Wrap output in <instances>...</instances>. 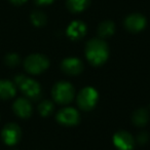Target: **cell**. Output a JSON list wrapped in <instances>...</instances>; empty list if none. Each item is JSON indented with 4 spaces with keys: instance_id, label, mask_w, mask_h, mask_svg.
<instances>
[{
    "instance_id": "cell-1",
    "label": "cell",
    "mask_w": 150,
    "mask_h": 150,
    "mask_svg": "<svg viewBox=\"0 0 150 150\" xmlns=\"http://www.w3.org/2000/svg\"><path fill=\"white\" fill-rule=\"evenodd\" d=\"M86 57L91 65L101 66L109 57V48L102 38H93L86 45Z\"/></svg>"
},
{
    "instance_id": "cell-13",
    "label": "cell",
    "mask_w": 150,
    "mask_h": 150,
    "mask_svg": "<svg viewBox=\"0 0 150 150\" xmlns=\"http://www.w3.org/2000/svg\"><path fill=\"white\" fill-rule=\"evenodd\" d=\"M17 93L16 84L9 80H0V99L1 100H9L13 98Z\"/></svg>"
},
{
    "instance_id": "cell-16",
    "label": "cell",
    "mask_w": 150,
    "mask_h": 150,
    "mask_svg": "<svg viewBox=\"0 0 150 150\" xmlns=\"http://www.w3.org/2000/svg\"><path fill=\"white\" fill-rule=\"evenodd\" d=\"M115 32V25L112 21H104L98 27V35L100 38H108Z\"/></svg>"
},
{
    "instance_id": "cell-6",
    "label": "cell",
    "mask_w": 150,
    "mask_h": 150,
    "mask_svg": "<svg viewBox=\"0 0 150 150\" xmlns=\"http://www.w3.org/2000/svg\"><path fill=\"white\" fill-rule=\"evenodd\" d=\"M79 112L72 107H66L61 109L57 114V120L59 123L66 127H73L79 122Z\"/></svg>"
},
{
    "instance_id": "cell-15",
    "label": "cell",
    "mask_w": 150,
    "mask_h": 150,
    "mask_svg": "<svg viewBox=\"0 0 150 150\" xmlns=\"http://www.w3.org/2000/svg\"><path fill=\"white\" fill-rule=\"evenodd\" d=\"M132 120H133L134 125H136L137 127H144L149 121V112L145 108H139L134 112Z\"/></svg>"
},
{
    "instance_id": "cell-22",
    "label": "cell",
    "mask_w": 150,
    "mask_h": 150,
    "mask_svg": "<svg viewBox=\"0 0 150 150\" xmlns=\"http://www.w3.org/2000/svg\"><path fill=\"white\" fill-rule=\"evenodd\" d=\"M9 2L16 6H20V5H23L24 3L27 2V0H9Z\"/></svg>"
},
{
    "instance_id": "cell-17",
    "label": "cell",
    "mask_w": 150,
    "mask_h": 150,
    "mask_svg": "<svg viewBox=\"0 0 150 150\" xmlns=\"http://www.w3.org/2000/svg\"><path fill=\"white\" fill-rule=\"evenodd\" d=\"M30 19H31L32 24L36 27H43L47 22L46 15L41 11H34L30 16Z\"/></svg>"
},
{
    "instance_id": "cell-3",
    "label": "cell",
    "mask_w": 150,
    "mask_h": 150,
    "mask_svg": "<svg viewBox=\"0 0 150 150\" xmlns=\"http://www.w3.org/2000/svg\"><path fill=\"white\" fill-rule=\"evenodd\" d=\"M52 96L54 102L61 105H67L74 99L75 90L70 82L60 81L54 86L52 90Z\"/></svg>"
},
{
    "instance_id": "cell-20",
    "label": "cell",
    "mask_w": 150,
    "mask_h": 150,
    "mask_svg": "<svg viewBox=\"0 0 150 150\" xmlns=\"http://www.w3.org/2000/svg\"><path fill=\"white\" fill-rule=\"evenodd\" d=\"M149 140V136L146 132H141L139 133V135L137 136V142L140 144V145H144L146 144Z\"/></svg>"
},
{
    "instance_id": "cell-18",
    "label": "cell",
    "mask_w": 150,
    "mask_h": 150,
    "mask_svg": "<svg viewBox=\"0 0 150 150\" xmlns=\"http://www.w3.org/2000/svg\"><path fill=\"white\" fill-rule=\"evenodd\" d=\"M38 111H39L40 115L43 117L50 116L54 111V104L52 101L50 100H44L38 105Z\"/></svg>"
},
{
    "instance_id": "cell-8",
    "label": "cell",
    "mask_w": 150,
    "mask_h": 150,
    "mask_svg": "<svg viewBox=\"0 0 150 150\" xmlns=\"http://www.w3.org/2000/svg\"><path fill=\"white\" fill-rule=\"evenodd\" d=\"M123 24L127 31L132 33H138L146 27L147 22H146L145 17L141 13H132L125 18Z\"/></svg>"
},
{
    "instance_id": "cell-5",
    "label": "cell",
    "mask_w": 150,
    "mask_h": 150,
    "mask_svg": "<svg viewBox=\"0 0 150 150\" xmlns=\"http://www.w3.org/2000/svg\"><path fill=\"white\" fill-rule=\"evenodd\" d=\"M98 99V92L94 88L88 86V88H82L77 95V105L81 110L91 111L95 108Z\"/></svg>"
},
{
    "instance_id": "cell-12",
    "label": "cell",
    "mask_w": 150,
    "mask_h": 150,
    "mask_svg": "<svg viewBox=\"0 0 150 150\" xmlns=\"http://www.w3.org/2000/svg\"><path fill=\"white\" fill-rule=\"evenodd\" d=\"M13 109L15 113L21 118H29L33 111L32 104L28 99L19 98L13 105Z\"/></svg>"
},
{
    "instance_id": "cell-2",
    "label": "cell",
    "mask_w": 150,
    "mask_h": 150,
    "mask_svg": "<svg viewBox=\"0 0 150 150\" xmlns=\"http://www.w3.org/2000/svg\"><path fill=\"white\" fill-rule=\"evenodd\" d=\"M15 84L21 88L26 97L33 101H37L41 97V86L36 80L29 78L23 74L15 77Z\"/></svg>"
},
{
    "instance_id": "cell-4",
    "label": "cell",
    "mask_w": 150,
    "mask_h": 150,
    "mask_svg": "<svg viewBox=\"0 0 150 150\" xmlns=\"http://www.w3.org/2000/svg\"><path fill=\"white\" fill-rule=\"evenodd\" d=\"M24 66L28 73L37 75L44 72L50 66V60L45 56L40 54H30L26 58Z\"/></svg>"
},
{
    "instance_id": "cell-14",
    "label": "cell",
    "mask_w": 150,
    "mask_h": 150,
    "mask_svg": "<svg viewBox=\"0 0 150 150\" xmlns=\"http://www.w3.org/2000/svg\"><path fill=\"white\" fill-rule=\"evenodd\" d=\"M91 4V0H67L66 6L71 13H78L83 11Z\"/></svg>"
},
{
    "instance_id": "cell-11",
    "label": "cell",
    "mask_w": 150,
    "mask_h": 150,
    "mask_svg": "<svg viewBox=\"0 0 150 150\" xmlns=\"http://www.w3.org/2000/svg\"><path fill=\"white\" fill-rule=\"evenodd\" d=\"M67 36L73 41L80 40L86 34V25L81 21H73L66 30Z\"/></svg>"
},
{
    "instance_id": "cell-7",
    "label": "cell",
    "mask_w": 150,
    "mask_h": 150,
    "mask_svg": "<svg viewBox=\"0 0 150 150\" xmlns=\"http://www.w3.org/2000/svg\"><path fill=\"white\" fill-rule=\"evenodd\" d=\"M22 131L17 123H7L1 132V137L6 145H16L21 139Z\"/></svg>"
},
{
    "instance_id": "cell-21",
    "label": "cell",
    "mask_w": 150,
    "mask_h": 150,
    "mask_svg": "<svg viewBox=\"0 0 150 150\" xmlns=\"http://www.w3.org/2000/svg\"><path fill=\"white\" fill-rule=\"evenodd\" d=\"M54 0H34V2L37 5H48L54 2Z\"/></svg>"
},
{
    "instance_id": "cell-10",
    "label": "cell",
    "mask_w": 150,
    "mask_h": 150,
    "mask_svg": "<svg viewBox=\"0 0 150 150\" xmlns=\"http://www.w3.org/2000/svg\"><path fill=\"white\" fill-rule=\"evenodd\" d=\"M61 69L63 70V72L66 73L67 75H78L82 72L83 70V63L80 59L74 58H66L65 60H63L62 64H61Z\"/></svg>"
},
{
    "instance_id": "cell-9",
    "label": "cell",
    "mask_w": 150,
    "mask_h": 150,
    "mask_svg": "<svg viewBox=\"0 0 150 150\" xmlns=\"http://www.w3.org/2000/svg\"><path fill=\"white\" fill-rule=\"evenodd\" d=\"M113 143L118 150H133L135 140L133 136L125 131H119L113 136Z\"/></svg>"
},
{
    "instance_id": "cell-19",
    "label": "cell",
    "mask_w": 150,
    "mask_h": 150,
    "mask_svg": "<svg viewBox=\"0 0 150 150\" xmlns=\"http://www.w3.org/2000/svg\"><path fill=\"white\" fill-rule=\"evenodd\" d=\"M21 59L17 54H8L5 56V64L9 67H16L20 64Z\"/></svg>"
}]
</instances>
